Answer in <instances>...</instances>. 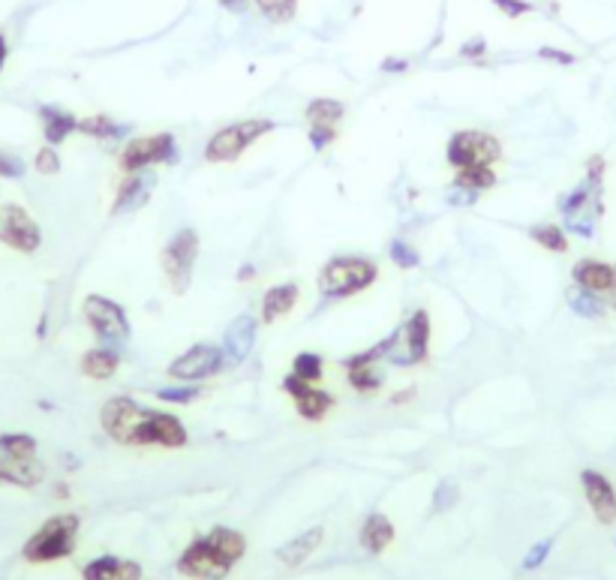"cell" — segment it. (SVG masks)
Listing matches in <instances>:
<instances>
[{"instance_id":"51","label":"cell","mask_w":616,"mask_h":580,"mask_svg":"<svg viewBox=\"0 0 616 580\" xmlns=\"http://www.w3.org/2000/svg\"><path fill=\"white\" fill-rule=\"evenodd\" d=\"M241 280H253V268H250V265H244V268H241V274H238Z\"/></svg>"},{"instance_id":"38","label":"cell","mask_w":616,"mask_h":580,"mask_svg":"<svg viewBox=\"0 0 616 580\" xmlns=\"http://www.w3.org/2000/svg\"><path fill=\"white\" fill-rule=\"evenodd\" d=\"M553 551V538H544V541H538V545H532L527 556H523V568L527 571H535V568H542V562L547 560V553Z\"/></svg>"},{"instance_id":"13","label":"cell","mask_w":616,"mask_h":580,"mask_svg":"<svg viewBox=\"0 0 616 580\" xmlns=\"http://www.w3.org/2000/svg\"><path fill=\"white\" fill-rule=\"evenodd\" d=\"M379 361H385V340L376 343V346L367 349V352L349 358L346 361L349 385L361 394H376L385 383V373H382V367H379Z\"/></svg>"},{"instance_id":"21","label":"cell","mask_w":616,"mask_h":580,"mask_svg":"<svg viewBox=\"0 0 616 580\" xmlns=\"http://www.w3.org/2000/svg\"><path fill=\"white\" fill-rule=\"evenodd\" d=\"M45 478V467L40 460H6L0 457V484L15 487H36Z\"/></svg>"},{"instance_id":"7","label":"cell","mask_w":616,"mask_h":580,"mask_svg":"<svg viewBox=\"0 0 616 580\" xmlns=\"http://www.w3.org/2000/svg\"><path fill=\"white\" fill-rule=\"evenodd\" d=\"M271 129H273V120H258V118L223 127L219 133L211 135L208 144H204V159H208V163H235L250 144L258 142L265 133H271Z\"/></svg>"},{"instance_id":"3","label":"cell","mask_w":616,"mask_h":580,"mask_svg":"<svg viewBox=\"0 0 616 580\" xmlns=\"http://www.w3.org/2000/svg\"><path fill=\"white\" fill-rule=\"evenodd\" d=\"M379 277V265L367 256H334L319 271V295L340 301L370 289Z\"/></svg>"},{"instance_id":"2","label":"cell","mask_w":616,"mask_h":580,"mask_svg":"<svg viewBox=\"0 0 616 580\" xmlns=\"http://www.w3.org/2000/svg\"><path fill=\"white\" fill-rule=\"evenodd\" d=\"M244 553H247L244 532L229 530V526H214L208 536L196 538L181 553L178 571L193 580H223Z\"/></svg>"},{"instance_id":"36","label":"cell","mask_w":616,"mask_h":580,"mask_svg":"<svg viewBox=\"0 0 616 580\" xmlns=\"http://www.w3.org/2000/svg\"><path fill=\"white\" fill-rule=\"evenodd\" d=\"M157 397H159V400H166V403H178V406H184V403L199 400L202 388L193 385V383H184V385H178V388H159Z\"/></svg>"},{"instance_id":"4","label":"cell","mask_w":616,"mask_h":580,"mask_svg":"<svg viewBox=\"0 0 616 580\" xmlns=\"http://www.w3.org/2000/svg\"><path fill=\"white\" fill-rule=\"evenodd\" d=\"M79 514H55L49 517L40 530L34 532L25 547H21V556L34 566H42V562H58L73 556L75 551V538H79Z\"/></svg>"},{"instance_id":"32","label":"cell","mask_w":616,"mask_h":580,"mask_svg":"<svg viewBox=\"0 0 616 580\" xmlns=\"http://www.w3.org/2000/svg\"><path fill=\"white\" fill-rule=\"evenodd\" d=\"M292 373L298 379H304V383H319L322 379V373H325V361H322V355H316V352H301V355H295V361H292Z\"/></svg>"},{"instance_id":"45","label":"cell","mask_w":616,"mask_h":580,"mask_svg":"<svg viewBox=\"0 0 616 580\" xmlns=\"http://www.w3.org/2000/svg\"><path fill=\"white\" fill-rule=\"evenodd\" d=\"M484 51H488V43H484L481 36H473L469 43L460 45V58H481Z\"/></svg>"},{"instance_id":"11","label":"cell","mask_w":616,"mask_h":580,"mask_svg":"<svg viewBox=\"0 0 616 580\" xmlns=\"http://www.w3.org/2000/svg\"><path fill=\"white\" fill-rule=\"evenodd\" d=\"M226 355L223 346H214V343H196L189 346L184 355H178L169 364V376H174L178 383H202V379H211L223 370Z\"/></svg>"},{"instance_id":"19","label":"cell","mask_w":616,"mask_h":580,"mask_svg":"<svg viewBox=\"0 0 616 580\" xmlns=\"http://www.w3.org/2000/svg\"><path fill=\"white\" fill-rule=\"evenodd\" d=\"M298 298H301V289L295 283L271 286L262 298V322L271 325V322H277V319L289 316V313L295 310V304H298Z\"/></svg>"},{"instance_id":"35","label":"cell","mask_w":616,"mask_h":580,"mask_svg":"<svg viewBox=\"0 0 616 580\" xmlns=\"http://www.w3.org/2000/svg\"><path fill=\"white\" fill-rule=\"evenodd\" d=\"M388 256H391V262L397 265L400 271H412V268L421 265V253H418L412 244H406V241H394L391 250H388Z\"/></svg>"},{"instance_id":"12","label":"cell","mask_w":616,"mask_h":580,"mask_svg":"<svg viewBox=\"0 0 616 580\" xmlns=\"http://www.w3.org/2000/svg\"><path fill=\"white\" fill-rule=\"evenodd\" d=\"M0 244L19 250V253H36L40 250L42 232L21 205H4V211H0Z\"/></svg>"},{"instance_id":"27","label":"cell","mask_w":616,"mask_h":580,"mask_svg":"<svg viewBox=\"0 0 616 580\" xmlns=\"http://www.w3.org/2000/svg\"><path fill=\"white\" fill-rule=\"evenodd\" d=\"M75 133L90 135V139H100V142H109V139H120V135H127L129 127L115 124V120L105 118V114H94V118H81Z\"/></svg>"},{"instance_id":"44","label":"cell","mask_w":616,"mask_h":580,"mask_svg":"<svg viewBox=\"0 0 616 580\" xmlns=\"http://www.w3.org/2000/svg\"><path fill=\"white\" fill-rule=\"evenodd\" d=\"M602 178H604V157L596 154L587 163V181L589 184H602Z\"/></svg>"},{"instance_id":"5","label":"cell","mask_w":616,"mask_h":580,"mask_svg":"<svg viewBox=\"0 0 616 580\" xmlns=\"http://www.w3.org/2000/svg\"><path fill=\"white\" fill-rule=\"evenodd\" d=\"M430 352V316L427 310H415L391 337H385V361L394 367H412L427 361Z\"/></svg>"},{"instance_id":"15","label":"cell","mask_w":616,"mask_h":580,"mask_svg":"<svg viewBox=\"0 0 616 580\" xmlns=\"http://www.w3.org/2000/svg\"><path fill=\"white\" fill-rule=\"evenodd\" d=\"M154 187H157V174L150 169L129 172L124 178V184H120V189H118V198H115V205H112V213L118 217V213H129V211L142 208V205H148Z\"/></svg>"},{"instance_id":"37","label":"cell","mask_w":616,"mask_h":580,"mask_svg":"<svg viewBox=\"0 0 616 580\" xmlns=\"http://www.w3.org/2000/svg\"><path fill=\"white\" fill-rule=\"evenodd\" d=\"M34 169L45 174V178H51V174H58L60 172V154L51 144H45V148L36 151V159H34Z\"/></svg>"},{"instance_id":"26","label":"cell","mask_w":616,"mask_h":580,"mask_svg":"<svg viewBox=\"0 0 616 580\" xmlns=\"http://www.w3.org/2000/svg\"><path fill=\"white\" fill-rule=\"evenodd\" d=\"M568 307H572L577 316H583V319H602L607 313L604 298L589 292V289H581V286L568 289Z\"/></svg>"},{"instance_id":"17","label":"cell","mask_w":616,"mask_h":580,"mask_svg":"<svg viewBox=\"0 0 616 580\" xmlns=\"http://www.w3.org/2000/svg\"><path fill=\"white\" fill-rule=\"evenodd\" d=\"M574 286L589 289L596 295H607L611 289H616V268L607 262H598V259H581V262L572 268Z\"/></svg>"},{"instance_id":"47","label":"cell","mask_w":616,"mask_h":580,"mask_svg":"<svg viewBox=\"0 0 616 580\" xmlns=\"http://www.w3.org/2000/svg\"><path fill=\"white\" fill-rule=\"evenodd\" d=\"M6 58H10V43H6V36L0 34V73H4V66H6Z\"/></svg>"},{"instance_id":"18","label":"cell","mask_w":616,"mask_h":580,"mask_svg":"<svg viewBox=\"0 0 616 580\" xmlns=\"http://www.w3.org/2000/svg\"><path fill=\"white\" fill-rule=\"evenodd\" d=\"M85 580H142V566L133 560H118V556H100L81 568Z\"/></svg>"},{"instance_id":"16","label":"cell","mask_w":616,"mask_h":580,"mask_svg":"<svg viewBox=\"0 0 616 580\" xmlns=\"http://www.w3.org/2000/svg\"><path fill=\"white\" fill-rule=\"evenodd\" d=\"M256 328L258 322L253 316H238L235 322L226 328V337H223V355L229 364H244L250 352L256 346Z\"/></svg>"},{"instance_id":"34","label":"cell","mask_w":616,"mask_h":580,"mask_svg":"<svg viewBox=\"0 0 616 580\" xmlns=\"http://www.w3.org/2000/svg\"><path fill=\"white\" fill-rule=\"evenodd\" d=\"M458 499H460V487H458V482H451V478L439 482L436 491H433V502H430L433 514H443V511L454 508V506H458Z\"/></svg>"},{"instance_id":"14","label":"cell","mask_w":616,"mask_h":580,"mask_svg":"<svg viewBox=\"0 0 616 580\" xmlns=\"http://www.w3.org/2000/svg\"><path fill=\"white\" fill-rule=\"evenodd\" d=\"M581 484H583V496H587L596 521L611 526L616 521V491H613L611 478L602 476L598 469H583Z\"/></svg>"},{"instance_id":"28","label":"cell","mask_w":616,"mask_h":580,"mask_svg":"<svg viewBox=\"0 0 616 580\" xmlns=\"http://www.w3.org/2000/svg\"><path fill=\"white\" fill-rule=\"evenodd\" d=\"M0 457H6V460H34L36 439L30 433H4L0 437Z\"/></svg>"},{"instance_id":"31","label":"cell","mask_w":616,"mask_h":580,"mask_svg":"<svg viewBox=\"0 0 616 580\" xmlns=\"http://www.w3.org/2000/svg\"><path fill=\"white\" fill-rule=\"evenodd\" d=\"M454 184H463V187L475 189V193H484V189L497 187V172H493V166H469V169L458 172Z\"/></svg>"},{"instance_id":"39","label":"cell","mask_w":616,"mask_h":580,"mask_svg":"<svg viewBox=\"0 0 616 580\" xmlns=\"http://www.w3.org/2000/svg\"><path fill=\"white\" fill-rule=\"evenodd\" d=\"M310 148L316 151V154H322L325 148H328V144L337 139V127H322V124H313L310 127Z\"/></svg>"},{"instance_id":"52","label":"cell","mask_w":616,"mask_h":580,"mask_svg":"<svg viewBox=\"0 0 616 580\" xmlns=\"http://www.w3.org/2000/svg\"><path fill=\"white\" fill-rule=\"evenodd\" d=\"M55 496H60V499H66V496H70V491H66V484H58V487H55Z\"/></svg>"},{"instance_id":"22","label":"cell","mask_w":616,"mask_h":580,"mask_svg":"<svg viewBox=\"0 0 616 580\" xmlns=\"http://www.w3.org/2000/svg\"><path fill=\"white\" fill-rule=\"evenodd\" d=\"M118 364H120V355L118 349H109V346H96V349H88L81 355V373L88 379H96V383H105L118 373Z\"/></svg>"},{"instance_id":"48","label":"cell","mask_w":616,"mask_h":580,"mask_svg":"<svg viewBox=\"0 0 616 580\" xmlns=\"http://www.w3.org/2000/svg\"><path fill=\"white\" fill-rule=\"evenodd\" d=\"M244 4H247V0H219V6H223V10H229V12H241V10H244Z\"/></svg>"},{"instance_id":"20","label":"cell","mask_w":616,"mask_h":580,"mask_svg":"<svg viewBox=\"0 0 616 580\" xmlns=\"http://www.w3.org/2000/svg\"><path fill=\"white\" fill-rule=\"evenodd\" d=\"M40 118H42V135L51 148H58L60 142H66L79 129L75 114L58 109V105H40Z\"/></svg>"},{"instance_id":"10","label":"cell","mask_w":616,"mask_h":580,"mask_svg":"<svg viewBox=\"0 0 616 580\" xmlns=\"http://www.w3.org/2000/svg\"><path fill=\"white\" fill-rule=\"evenodd\" d=\"M178 159H181V151H178L174 135L154 133V135H139V139L127 142V148L120 151V169L129 174V172H142V169L163 166V163L174 166Z\"/></svg>"},{"instance_id":"24","label":"cell","mask_w":616,"mask_h":580,"mask_svg":"<svg viewBox=\"0 0 616 580\" xmlns=\"http://www.w3.org/2000/svg\"><path fill=\"white\" fill-rule=\"evenodd\" d=\"M391 541H394V523L388 521L385 514L373 511V514L361 526V545H364V551L373 553V556H379L388 545H391Z\"/></svg>"},{"instance_id":"6","label":"cell","mask_w":616,"mask_h":580,"mask_svg":"<svg viewBox=\"0 0 616 580\" xmlns=\"http://www.w3.org/2000/svg\"><path fill=\"white\" fill-rule=\"evenodd\" d=\"M81 316H85L90 331L96 334V340L109 349H120L133 334L127 310L105 295H88L85 304H81Z\"/></svg>"},{"instance_id":"43","label":"cell","mask_w":616,"mask_h":580,"mask_svg":"<svg viewBox=\"0 0 616 580\" xmlns=\"http://www.w3.org/2000/svg\"><path fill=\"white\" fill-rule=\"evenodd\" d=\"M538 58H544V60H553V64H559V66H572L574 64V55L572 51H562V49H551V45H544V49H538Z\"/></svg>"},{"instance_id":"41","label":"cell","mask_w":616,"mask_h":580,"mask_svg":"<svg viewBox=\"0 0 616 580\" xmlns=\"http://www.w3.org/2000/svg\"><path fill=\"white\" fill-rule=\"evenodd\" d=\"M445 198H448V205H454V208H469V205L478 202V193L469 187H463V184H454L451 189H448Z\"/></svg>"},{"instance_id":"9","label":"cell","mask_w":616,"mask_h":580,"mask_svg":"<svg viewBox=\"0 0 616 580\" xmlns=\"http://www.w3.org/2000/svg\"><path fill=\"white\" fill-rule=\"evenodd\" d=\"M445 157L454 169H469V166H493L502 159V142L497 135L481 133V129H460L448 139Z\"/></svg>"},{"instance_id":"46","label":"cell","mask_w":616,"mask_h":580,"mask_svg":"<svg viewBox=\"0 0 616 580\" xmlns=\"http://www.w3.org/2000/svg\"><path fill=\"white\" fill-rule=\"evenodd\" d=\"M409 70V60H403V58H388L382 60V73H406Z\"/></svg>"},{"instance_id":"50","label":"cell","mask_w":616,"mask_h":580,"mask_svg":"<svg viewBox=\"0 0 616 580\" xmlns=\"http://www.w3.org/2000/svg\"><path fill=\"white\" fill-rule=\"evenodd\" d=\"M604 304H607V307H611V310H616V289H611V292H607Z\"/></svg>"},{"instance_id":"30","label":"cell","mask_w":616,"mask_h":580,"mask_svg":"<svg viewBox=\"0 0 616 580\" xmlns=\"http://www.w3.org/2000/svg\"><path fill=\"white\" fill-rule=\"evenodd\" d=\"M343 103L340 99H313V103L307 105V120L310 127L313 124H322V127H337V120L343 118Z\"/></svg>"},{"instance_id":"33","label":"cell","mask_w":616,"mask_h":580,"mask_svg":"<svg viewBox=\"0 0 616 580\" xmlns=\"http://www.w3.org/2000/svg\"><path fill=\"white\" fill-rule=\"evenodd\" d=\"M256 6L262 10V15L273 25H286V21L295 19L298 12V0H256Z\"/></svg>"},{"instance_id":"49","label":"cell","mask_w":616,"mask_h":580,"mask_svg":"<svg viewBox=\"0 0 616 580\" xmlns=\"http://www.w3.org/2000/svg\"><path fill=\"white\" fill-rule=\"evenodd\" d=\"M412 388H409V391H397V397H391V403H403V400H412Z\"/></svg>"},{"instance_id":"8","label":"cell","mask_w":616,"mask_h":580,"mask_svg":"<svg viewBox=\"0 0 616 580\" xmlns=\"http://www.w3.org/2000/svg\"><path fill=\"white\" fill-rule=\"evenodd\" d=\"M196 259H199V235H196L193 228H181V232H174V238L163 247L159 262H163L166 280H169L174 295H184L189 283H193Z\"/></svg>"},{"instance_id":"25","label":"cell","mask_w":616,"mask_h":580,"mask_svg":"<svg viewBox=\"0 0 616 580\" xmlns=\"http://www.w3.org/2000/svg\"><path fill=\"white\" fill-rule=\"evenodd\" d=\"M331 409H334V394L319 391V388H313V385L295 400V412H298L304 421H322Z\"/></svg>"},{"instance_id":"29","label":"cell","mask_w":616,"mask_h":580,"mask_svg":"<svg viewBox=\"0 0 616 580\" xmlns=\"http://www.w3.org/2000/svg\"><path fill=\"white\" fill-rule=\"evenodd\" d=\"M529 238L542 250H551V253H566L568 250V235L562 232V226L553 223H535L529 228Z\"/></svg>"},{"instance_id":"40","label":"cell","mask_w":616,"mask_h":580,"mask_svg":"<svg viewBox=\"0 0 616 580\" xmlns=\"http://www.w3.org/2000/svg\"><path fill=\"white\" fill-rule=\"evenodd\" d=\"M0 178H10V181L25 178V159L0 151Z\"/></svg>"},{"instance_id":"42","label":"cell","mask_w":616,"mask_h":580,"mask_svg":"<svg viewBox=\"0 0 616 580\" xmlns=\"http://www.w3.org/2000/svg\"><path fill=\"white\" fill-rule=\"evenodd\" d=\"M490 4L497 6L502 15H508V19H520V15L532 12L529 0H490Z\"/></svg>"},{"instance_id":"1","label":"cell","mask_w":616,"mask_h":580,"mask_svg":"<svg viewBox=\"0 0 616 580\" xmlns=\"http://www.w3.org/2000/svg\"><path fill=\"white\" fill-rule=\"evenodd\" d=\"M100 424L105 437L120 445H159V448H184L189 433L184 421L169 412H157L139 406L133 397H112L100 409Z\"/></svg>"},{"instance_id":"23","label":"cell","mask_w":616,"mask_h":580,"mask_svg":"<svg viewBox=\"0 0 616 580\" xmlns=\"http://www.w3.org/2000/svg\"><path fill=\"white\" fill-rule=\"evenodd\" d=\"M322 538H325V530L322 526H313V530H307V532H301V536H295L292 541H286L283 547H277V560L286 562V566H301V562L307 560L319 545H322Z\"/></svg>"}]
</instances>
